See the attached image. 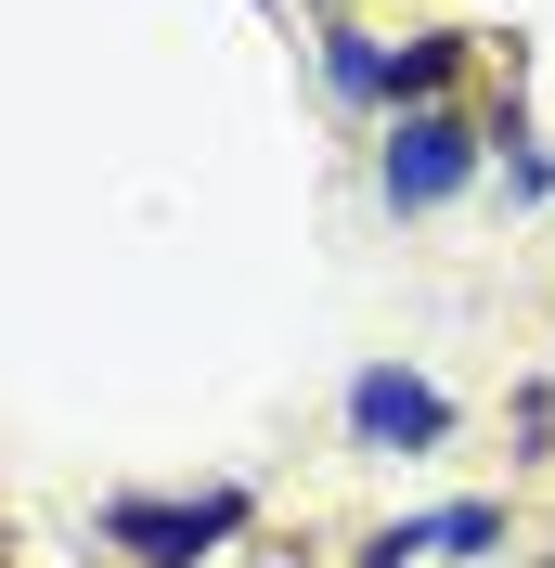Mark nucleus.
<instances>
[{"label": "nucleus", "instance_id": "obj_1", "mask_svg": "<svg viewBox=\"0 0 555 568\" xmlns=\"http://www.w3.org/2000/svg\"><path fill=\"white\" fill-rule=\"evenodd\" d=\"M465 169H478V130L426 104V116H401V130H387V169H375V181H387V207H440Z\"/></svg>", "mask_w": 555, "mask_h": 568}, {"label": "nucleus", "instance_id": "obj_2", "mask_svg": "<svg viewBox=\"0 0 555 568\" xmlns=\"http://www.w3.org/2000/svg\"><path fill=\"white\" fill-rule=\"evenodd\" d=\"M104 530L130 542L142 568H194V556H220V542L245 530V504H233V491H208V504H117Z\"/></svg>", "mask_w": 555, "mask_h": 568}, {"label": "nucleus", "instance_id": "obj_3", "mask_svg": "<svg viewBox=\"0 0 555 568\" xmlns=\"http://www.w3.org/2000/svg\"><path fill=\"white\" fill-rule=\"evenodd\" d=\"M349 426H362V439H452V400L426 388V375H362V388H349Z\"/></svg>", "mask_w": 555, "mask_h": 568}, {"label": "nucleus", "instance_id": "obj_4", "mask_svg": "<svg viewBox=\"0 0 555 568\" xmlns=\"http://www.w3.org/2000/svg\"><path fill=\"white\" fill-rule=\"evenodd\" d=\"M452 52H465V39H414V52H387V91H401V104L426 116V91L452 78Z\"/></svg>", "mask_w": 555, "mask_h": 568}, {"label": "nucleus", "instance_id": "obj_5", "mask_svg": "<svg viewBox=\"0 0 555 568\" xmlns=\"http://www.w3.org/2000/svg\"><path fill=\"white\" fill-rule=\"evenodd\" d=\"M323 65H336V91H387V52H375V39H336Z\"/></svg>", "mask_w": 555, "mask_h": 568}]
</instances>
